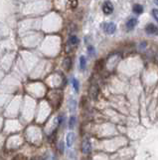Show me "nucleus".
Returning a JSON list of instances; mask_svg holds the SVG:
<instances>
[{
  "label": "nucleus",
  "instance_id": "f3484780",
  "mask_svg": "<svg viewBox=\"0 0 158 160\" xmlns=\"http://www.w3.org/2000/svg\"><path fill=\"white\" fill-rule=\"evenodd\" d=\"M59 150H60L61 153L64 152V143L63 142H61L60 144H59Z\"/></svg>",
  "mask_w": 158,
  "mask_h": 160
},
{
  "label": "nucleus",
  "instance_id": "0eeeda50",
  "mask_svg": "<svg viewBox=\"0 0 158 160\" xmlns=\"http://www.w3.org/2000/svg\"><path fill=\"white\" fill-rule=\"evenodd\" d=\"M132 10L134 13L136 14H141L143 12V10H144V8H143L142 5H140V4H134L132 7Z\"/></svg>",
  "mask_w": 158,
  "mask_h": 160
},
{
  "label": "nucleus",
  "instance_id": "20e7f679",
  "mask_svg": "<svg viewBox=\"0 0 158 160\" xmlns=\"http://www.w3.org/2000/svg\"><path fill=\"white\" fill-rule=\"evenodd\" d=\"M82 151L85 154H89V153L92 151V145H91V142L89 140H85L84 142H83Z\"/></svg>",
  "mask_w": 158,
  "mask_h": 160
},
{
  "label": "nucleus",
  "instance_id": "9b49d317",
  "mask_svg": "<svg viewBox=\"0 0 158 160\" xmlns=\"http://www.w3.org/2000/svg\"><path fill=\"white\" fill-rule=\"evenodd\" d=\"M86 63H87V60H86V58H85V56H81V58H80V68L82 70H85V68H86Z\"/></svg>",
  "mask_w": 158,
  "mask_h": 160
},
{
  "label": "nucleus",
  "instance_id": "4468645a",
  "mask_svg": "<svg viewBox=\"0 0 158 160\" xmlns=\"http://www.w3.org/2000/svg\"><path fill=\"white\" fill-rule=\"evenodd\" d=\"M70 42L72 44H77L79 42V39H78V37H77L76 35H72L70 37Z\"/></svg>",
  "mask_w": 158,
  "mask_h": 160
},
{
  "label": "nucleus",
  "instance_id": "6ab92c4d",
  "mask_svg": "<svg viewBox=\"0 0 158 160\" xmlns=\"http://www.w3.org/2000/svg\"><path fill=\"white\" fill-rule=\"evenodd\" d=\"M32 160H38V158H36V157H34V158H32Z\"/></svg>",
  "mask_w": 158,
  "mask_h": 160
},
{
  "label": "nucleus",
  "instance_id": "7ed1b4c3",
  "mask_svg": "<svg viewBox=\"0 0 158 160\" xmlns=\"http://www.w3.org/2000/svg\"><path fill=\"white\" fill-rule=\"evenodd\" d=\"M102 11H104V14L108 15V14L112 13L113 12V5L110 1H105L102 5Z\"/></svg>",
  "mask_w": 158,
  "mask_h": 160
},
{
  "label": "nucleus",
  "instance_id": "f257e3e1",
  "mask_svg": "<svg viewBox=\"0 0 158 160\" xmlns=\"http://www.w3.org/2000/svg\"><path fill=\"white\" fill-rule=\"evenodd\" d=\"M145 31L147 34H150V35H158V27L153 23L147 24L145 27Z\"/></svg>",
  "mask_w": 158,
  "mask_h": 160
},
{
  "label": "nucleus",
  "instance_id": "6e6552de",
  "mask_svg": "<svg viewBox=\"0 0 158 160\" xmlns=\"http://www.w3.org/2000/svg\"><path fill=\"white\" fill-rule=\"evenodd\" d=\"M77 108V102L74 99H71L70 102H69V109H70L71 112H74Z\"/></svg>",
  "mask_w": 158,
  "mask_h": 160
},
{
  "label": "nucleus",
  "instance_id": "aec40b11",
  "mask_svg": "<svg viewBox=\"0 0 158 160\" xmlns=\"http://www.w3.org/2000/svg\"><path fill=\"white\" fill-rule=\"evenodd\" d=\"M155 3H156V4H157V5H158V1H155Z\"/></svg>",
  "mask_w": 158,
  "mask_h": 160
},
{
  "label": "nucleus",
  "instance_id": "f03ea898",
  "mask_svg": "<svg viewBox=\"0 0 158 160\" xmlns=\"http://www.w3.org/2000/svg\"><path fill=\"white\" fill-rule=\"evenodd\" d=\"M104 30L107 34H112L116 30V26L113 22H109V23H104Z\"/></svg>",
  "mask_w": 158,
  "mask_h": 160
},
{
  "label": "nucleus",
  "instance_id": "1a4fd4ad",
  "mask_svg": "<svg viewBox=\"0 0 158 160\" xmlns=\"http://www.w3.org/2000/svg\"><path fill=\"white\" fill-rule=\"evenodd\" d=\"M64 67H65V69L66 70H69L71 68V66H72V60H71V58H69V57H67L66 59L64 60Z\"/></svg>",
  "mask_w": 158,
  "mask_h": 160
},
{
  "label": "nucleus",
  "instance_id": "39448f33",
  "mask_svg": "<svg viewBox=\"0 0 158 160\" xmlns=\"http://www.w3.org/2000/svg\"><path fill=\"white\" fill-rule=\"evenodd\" d=\"M137 22H138V20H137L136 18H130V19L126 22V28L128 30H132L133 28L136 26Z\"/></svg>",
  "mask_w": 158,
  "mask_h": 160
},
{
  "label": "nucleus",
  "instance_id": "9d476101",
  "mask_svg": "<svg viewBox=\"0 0 158 160\" xmlns=\"http://www.w3.org/2000/svg\"><path fill=\"white\" fill-rule=\"evenodd\" d=\"M43 160H56V156L52 152H47L46 154H44Z\"/></svg>",
  "mask_w": 158,
  "mask_h": 160
},
{
  "label": "nucleus",
  "instance_id": "ddd939ff",
  "mask_svg": "<svg viewBox=\"0 0 158 160\" xmlns=\"http://www.w3.org/2000/svg\"><path fill=\"white\" fill-rule=\"evenodd\" d=\"M72 82H73V86H74V88H75V91H77V92H78V91H79V87H80L79 81L77 80L76 78H74V79L72 80Z\"/></svg>",
  "mask_w": 158,
  "mask_h": 160
},
{
  "label": "nucleus",
  "instance_id": "f8f14e48",
  "mask_svg": "<svg viewBox=\"0 0 158 160\" xmlns=\"http://www.w3.org/2000/svg\"><path fill=\"white\" fill-rule=\"evenodd\" d=\"M75 124H76V117L75 116H72L70 118V120H69V126H70V128H74Z\"/></svg>",
  "mask_w": 158,
  "mask_h": 160
},
{
  "label": "nucleus",
  "instance_id": "dca6fc26",
  "mask_svg": "<svg viewBox=\"0 0 158 160\" xmlns=\"http://www.w3.org/2000/svg\"><path fill=\"white\" fill-rule=\"evenodd\" d=\"M152 15H153V17H154L155 19H156L157 21H158V9H156V8H155V9L152 10Z\"/></svg>",
  "mask_w": 158,
  "mask_h": 160
},
{
  "label": "nucleus",
  "instance_id": "a211bd4d",
  "mask_svg": "<svg viewBox=\"0 0 158 160\" xmlns=\"http://www.w3.org/2000/svg\"><path fill=\"white\" fill-rule=\"evenodd\" d=\"M88 50H89V53H90V54H94L95 53L94 47H92V46H90V47L88 48Z\"/></svg>",
  "mask_w": 158,
  "mask_h": 160
},
{
  "label": "nucleus",
  "instance_id": "423d86ee",
  "mask_svg": "<svg viewBox=\"0 0 158 160\" xmlns=\"http://www.w3.org/2000/svg\"><path fill=\"white\" fill-rule=\"evenodd\" d=\"M74 140H75V134L73 132H69L68 134H67V137H66L67 146L68 147L72 146L73 143H74Z\"/></svg>",
  "mask_w": 158,
  "mask_h": 160
},
{
  "label": "nucleus",
  "instance_id": "2eb2a0df",
  "mask_svg": "<svg viewBox=\"0 0 158 160\" xmlns=\"http://www.w3.org/2000/svg\"><path fill=\"white\" fill-rule=\"evenodd\" d=\"M13 160H27V158L24 155H17V156L14 157Z\"/></svg>",
  "mask_w": 158,
  "mask_h": 160
}]
</instances>
